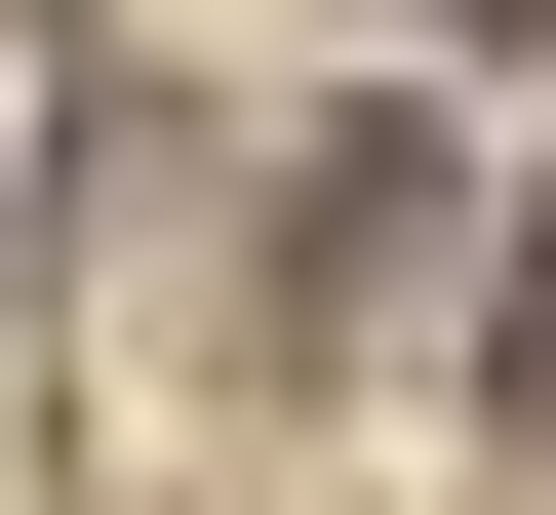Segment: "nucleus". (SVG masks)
Masks as SVG:
<instances>
[{"mask_svg":"<svg viewBox=\"0 0 556 515\" xmlns=\"http://www.w3.org/2000/svg\"><path fill=\"white\" fill-rule=\"evenodd\" d=\"M438 40H556V0H438Z\"/></svg>","mask_w":556,"mask_h":515,"instance_id":"f257e3e1","label":"nucleus"}]
</instances>
